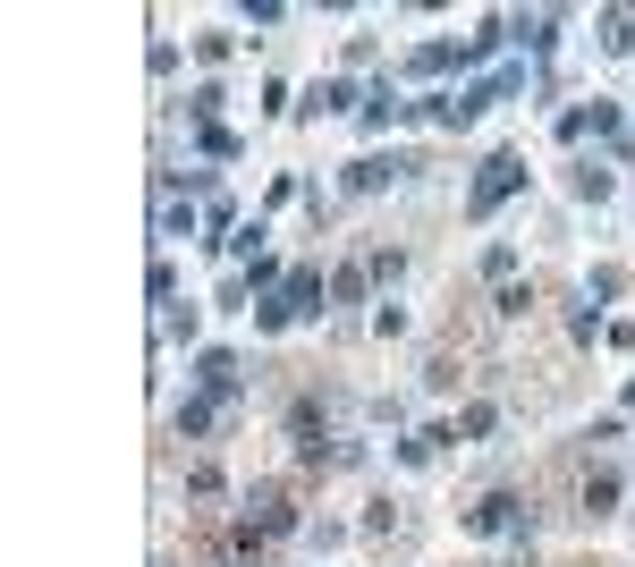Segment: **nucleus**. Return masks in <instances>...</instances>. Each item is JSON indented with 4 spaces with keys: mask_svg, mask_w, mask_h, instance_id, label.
I'll list each match as a JSON object with an SVG mask.
<instances>
[{
    "mask_svg": "<svg viewBox=\"0 0 635 567\" xmlns=\"http://www.w3.org/2000/svg\"><path fill=\"white\" fill-rule=\"evenodd\" d=\"M508 525H517V491H483L466 508V534H508Z\"/></svg>",
    "mask_w": 635,
    "mask_h": 567,
    "instance_id": "obj_2",
    "label": "nucleus"
},
{
    "mask_svg": "<svg viewBox=\"0 0 635 567\" xmlns=\"http://www.w3.org/2000/svg\"><path fill=\"white\" fill-rule=\"evenodd\" d=\"M610 508H619V466H593L576 483V517H610Z\"/></svg>",
    "mask_w": 635,
    "mask_h": 567,
    "instance_id": "obj_1",
    "label": "nucleus"
},
{
    "mask_svg": "<svg viewBox=\"0 0 635 567\" xmlns=\"http://www.w3.org/2000/svg\"><path fill=\"white\" fill-rule=\"evenodd\" d=\"M508 187H517V161H508V153H500V161H483V187H475V212H492V204H500Z\"/></svg>",
    "mask_w": 635,
    "mask_h": 567,
    "instance_id": "obj_3",
    "label": "nucleus"
}]
</instances>
